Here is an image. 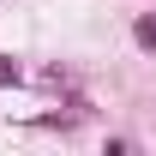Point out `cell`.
<instances>
[{
    "label": "cell",
    "mask_w": 156,
    "mask_h": 156,
    "mask_svg": "<svg viewBox=\"0 0 156 156\" xmlns=\"http://www.w3.org/2000/svg\"><path fill=\"white\" fill-rule=\"evenodd\" d=\"M132 36H138V48H156V18H138Z\"/></svg>",
    "instance_id": "cell-1"
},
{
    "label": "cell",
    "mask_w": 156,
    "mask_h": 156,
    "mask_svg": "<svg viewBox=\"0 0 156 156\" xmlns=\"http://www.w3.org/2000/svg\"><path fill=\"white\" fill-rule=\"evenodd\" d=\"M0 84H18V66H12L6 54H0Z\"/></svg>",
    "instance_id": "cell-2"
}]
</instances>
